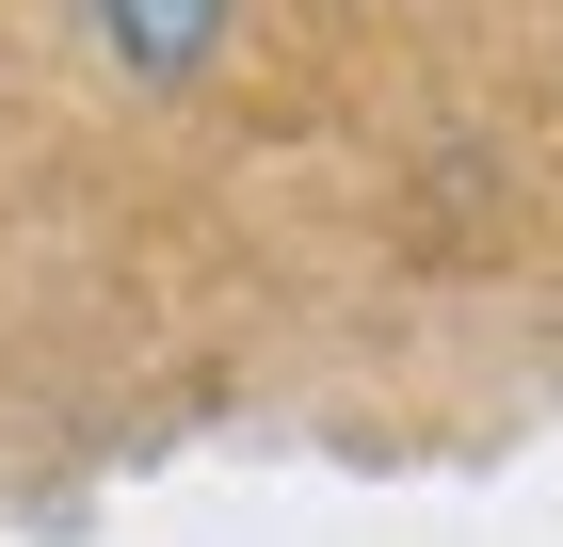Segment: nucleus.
<instances>
[{"label":"nucleus","mask_w":563,"mask_h":547,"mask_svg":"<svg viewBox=\"0 0 563 547\" xmlns=\"http://www.w3.org/2000/svg\"><path fill=\"white\" fill-rule=\"evenodd\" d=\"M81 17H97V48H113L130 81H194V65L225 48V17H242V0H81Z\"/></svg>","instance_id":"f257e3e1"}]
</instances>
